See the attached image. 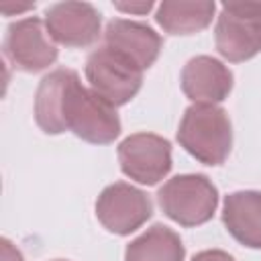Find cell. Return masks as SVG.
<instances>
[{
    "instance_id": "obj_3",
    "label": "cell",
    "mask_w": 261,
    "mask_h": 261,
    "mask_svg": "<svg viewBox=\"0 0 261 261\" xmlns=\"http://www.w3.org/2000/svg\"><path fill=\"white\" fill-rule=\"evenodd\" d=\"M163 212L181 226H198L212 218L218 206L216 186L202 173L175 175L157 192Z\"/></svg>"
},
{
    "instance_id": "obj_18",
    "label": "cell",
    "mask_w": 261,
    "mask_h": 261,
    "mask_svg": "<svg viewBox=\"0 0 261 261\" xmlns=\"http://www.w3.org/2000/svg\"><path fill=\"white\" fill-rule=\"evenodd\" d=\"M114 6L118 10H124V12H137V14H143V12H149L153 8V2H141V4H124V2H114Z\"/></svg>"
},
{
    "instance_id": "obj_2",
    "label": "cell",
    "mask_w": 261,
    "mask_h": 261,
    "mask_svg": "<svg viewBox=\"0 0 261 261\" xmlns=\"http://www.w3.org/2000/svg\"><path fill=\"white\" fill-rule=\"evenodd\" d=\"M63 120L67 130L88 143L106 145L120 135V118L114 106L100 98L94 90L84 88L80 77H75L67 88Z\"/></svg>"
},
{
    "instance_id": "obj_8",
    "label": "cell",
    "mask_w": 261,
    "mask_h": 261,
    "mask_svg": "<svg viewBox=\"0 0 261 261\" xmlns=\"http://www.w3.org/2000/svg\"><path fill=\"white\" fill-rule=\"evenodd\" d=\"M6 57L22 71H43L57 59V47L41 18L29 16L8 27L4 41Z\"/></svg>"
},
{
    "instance_id": "obj_17",
    "label": "cell",
    "mask_w": 261,
    "mask_h": 261,
    "mask_svg": "<svg viewBox=\"0 0 261 261\" xmlns=\"http://www.w3.org/2000/svg\"><path fill=\"white\" fill-rule=\"evenodd\" d=\"M2 261H24L20 251L8 239H2Z\"/></svg>"
},
{
    "instance_id": "obj_15",
    "label": "cell",
    "mask_w": 261,
    "mask_h": 261,
    "mask_svg": "<svg viewBox=\"0 0 261 261\" xmlns=\"http://www.w3.org/2000/svg\"><path fill=\"white\" fill-rule=\"evenodd\" d=\"M186 249L181 239L163 224H153L141 237L130 241L124 261H184Z\"/></svg>"
},
{
    "instance_id": "obj_7",
    "label": "cell",
    "mask_w": 261,
    "mask_h": 261,
    "mask_svg": "<svg viewBox=\"0 0 261 261\" xmlns=\"http://www.w3.org/2000/svg\"><path fill=\"white\" fill-rule=\"evenodd\" d=\"M118 161L124 175L153 186L171 169V145L153 133H135L118 145Z\"/></svg>"
},
{
    "instance_id": "obj_1",
    "label": "cell",
    "mask_w": 261,
    "mask_h": 261,
    "mask_svg": "<svg viewBox=\"0 0 261 261\" xmlns=\"http://www.w3.org/2000/svg\"><path fill=\"white\" fill-rule=\"evenodd\" d=\"M179 145L206 165H220L232 147V126L224 108L194 104L184 112L177 130Z\"/></svg>"
},
{
    "instance_id": "obj_4",
    "label": "cell",
    "mask_w": 261,
    "mask_h": 261,
    "mask_svg": "<svg viewBox=\"0 0 261 261\" xmlns=\"http://www.w3.org/2000/svg\"><path fill=\"white\" fill-rule=\"evenodd\" d=\"M86 77L92 90L116 108L133 100L141 90L143 69L122 53L104 45L90 53L86 61Z\"/></svg>"
},
{
    "instance_id": "obj_10",
    "label": "cell",
    "mask_w": 261,
    "mask_h": 261,
    "mask_svg": "<svg viewBox=\"0 0 261 261\" xmlns=\"http://www.w3.org/2000/svg\"><path fill=\"white\" fill-rule=\"evenodd\" d=\"M181 90L194 104L214 106L232 90V73L222 61L210 55H198L184 65Z\"/></svg>"
},
{
    "instance_id": "obj_16",
    "label": "cell",
    "mask_w": 261,
    "mask_h": 261,
    "mask_svg": "<svg viewBox=\"0 0 261 261\" xmlns=\"http://www.w3.org/2000/svg\"><path fill=\"white\" fill-rule=\"evenodd\" d=\"M192 261H234L226 251L220 249H210V251H202L198 255H194Z\"/></svg>"
},
{
    "instance_id": "obj_9",
    "label": "cell",
    "mask_w": 261,
    "mask_h": 261,
    "mask_svg": "<svg viewBox=\"0 0 261 261\" xmlns=\"http://www.w3.org/2000/svg\"><path fill=\"white\" fill-rule=\"evenodd\" d=\"M45 27L65 47H88L100 37V12L88 2H59L47 10Z\"/></svg>"
},
{
    "instance_id": "obj_5",
    "label": "cell",
    "mask_w": 261,
    "mask_h": 261,
    "mask_svg": "<svg viewBox=\"0 0 261 261\" xmlns=\"http://www.w3.org/2000/svg\"><path fill=\"white\" fill-rule=\"evenodd\" d=\"M216 49L228 61L261 51V2H224L216 20Z\"/></svg>"
},
{
    "instance_id": "obj_13",
    "label": "cell",
    "mask_w": 261,
    "mask_h": 261,
    "mask_svg": "<svg viewBox=\"0 0 261 261\" xmlns=\"http://www.w3.org/2000/svg\"><path fill=\"white\" fill-rule=\"evenodd\" d=\"M75 77L77 73L71 69H55L41 80L35 96V120L47 135L67 130L63 120V104L67 88Z\"/></svg>"
},
{
    "instance_id": "obj_12",
    "label": "cell",
    "mask_w": 261,
    "mask_h": 261,
    "mask_svg": "<svg viewBox=\"0 0 261 261\" xmlns=\"http://www.w3.org/2000/svg\"><path fill=\"white\" fill-rule=\"evenodd\" d=\"M222 222L245 247L261 249V192H232L224 200Z\"/></svg>"
},
{
    "instance_id": "obj_14",
    "label": "cell",
    "mask_w": 261,
    "mask_h": 261,
    "mask_svg": "<svg viewBox=\"0 0 261 261\" xmlns=\"http://www.w3.org/2000/svg\"><path fill=\"white\" fill-rule=\"evenodd\" d=\"M214 10L216 4L210 0H165L159 4L155 18L169 35H194L212 22Z\"/></svg>"
},
{
    "instance_id": "obj_11",
    "label": "cell",
    "mask_w": 261,
    "mask_h": 261,
    "mask_svg": "<svg viewBox=\"0 0 261 261\" xmlns=\"http://www.w3.org/2000/svg\"><path fill=\"white\" fill-rule=\"evenodd\" d=\"M106 47L122 53L141 69H147L155 63L161 51V37L145 22L114 18L106 24L104 31Z\"/></svg>"
},
{
    "instance_id": "obj_6",
    "label": "cell",
    "mask_w": 261,
    "mask_h": 261,
    "mask_svg": "<svg viewBox=\"0 0 261 261\" xmlns=\"http://www.w3.org/2000/svg\"><path fill=\"white\" fill-rule=\"evenodd\" d=\"M153 214V204L139 188L116 181L102 190L96 202V216L102 226L114 234H130Z\"/></svg>"
},
{
    "instance_id": "obj_19",
    "label": "cell",
    "mask_w": 261,
    "mask_h": 261,
    "mask_svg": "<svg viewBox=\"0 0 261 261\" xmlns=\"http://www.w3.org/2000/svg\"><path fill=\"white\" fill-rule=\"evenodd\" d=\"M55 261H65V259H55Z\"/></svg>"
}]
</instances>
